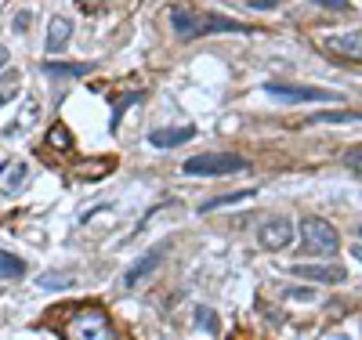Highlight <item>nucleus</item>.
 Instances as JSON below:
<instances>
[{
	"instance_id": "obj_23",
	"label": "nucleus",
	"mask_w": 362,
	"mask_h": 340,
	"mask_svg": "<svg viewBox=\"0 0 362 340\" xmlns=\"http://www.w3.org/2000/svg\"><path fill=\"white\" fill-rule=\"evenodd\" d=\"M312 4H319V8H326V11H341V15H348V11H351L348 0H312Z\"/></svg>"
},
{
	"instance_id": "obj_15",
	"label": "nucleus",
	"mask_w": 362,
	"mask_h": 340,
	"mask_svg": "<svg viewBox=\"0 0 362 340\" xmlns=\"http://www.w3.org/2000/svg\"><path fill=\"white\" fill-rule=\"evenodd\" d=\"M319 123H362V112L351 109H329V112H315L305 119V127H319Z\"/></svg>"
},
{
	"instance_id": "obj_6",
	"label": "nucleus",
	"mask_w": 362,
	"mask_h": 340,
	"mask_svg": "<svg viewBox=\"0 0 362 340\" xmlns=\"http://www.w3.org/2000/svg\"><path fill=\"white\" fill-rule=\"evenodd\" d=\"M163 254H167V242H160V246H153V250H145L131 268H127V275H124V286L127 290H134L141 279H148V275H153L156 268H160V261H163Z\"/></svg>"
},
{
	"instance_id": "obj_14",
	"label": "nucleus",
	"mask_w": 362,
	"mask_h": 340,
	"mask_svg": "<svg viewBox=\"0 0 362 340\" xmlns=\"http://www.w3.org/2000/svg\"><path fill=\"white\" fill-rule=\"evenodd\" d=\"M22 109H25V112H18V116L8 123V127H4V138H15L18 131H29V127L37 123L40 109H37V102H33V98H25V105H22Z\"/></svg>"
},
{
	"instance_id": "obj_19",
	"label": "nucleus",
	"mask_w": 362,
	"mask_h": 340,
	"mask_svg": "<svg viewBox=\"0 0 362 340\" xmlns=\"http://www.w3.org/2000/svg\"><path fill=\"white\" fill-rule=\"evenodd\" d=\"M0 275H8V279H22L25 264H22L15 254H0Z\"/></svg>"
},
{
	"instance_id": "obj_24",
	"label": "nucleus",
	"mask_w": 362,
	"mask_h": 340,
	"mask_svg": "<svg viewBox=\"0 0 362 340\" xmlns=\"http://www.w3.org/2000/svg\"><path fill=\"white\" fill-rule=\"evenodd\" d=\"M29 18H33L29 11H18V15H15V22H11V29H15V33H25V29H29Z\"/></svg>"
},
{
	"instance_id": "obj_5",
	"label": "nucleus",
	"mask_w": 362,
	"mask_h": 340,
	"mask_svg": "<svg viewBox=\"0 0 362 340\" xmlns=\"http://www.w3.org/2000/svg\"><path fill=\"white\" fill-rule=\"evenodd\" d=\"M257 242L264 246V250H272V254L286 250V246L293 242V221L290 218H268L257 228Z\"/></svg>"
},
{
	"instance_id": "obj_27",
	"label": "nucleus",
	"mask_w": 362,
	"mask_h": 340,
	"mask_svg": "<svg viewBox=\"0 0 362 340\" xmlns=\"http://www.w3.org/2000/svg\"><path fill=\"white\" fill-rule=\"evenodd\" d=\"M358 235H362V232H358Z\"/></svg>"
},
{
	"instance_id": "obj_16",
	"label": "nucleus",
	"mask_w": 362,
	"mask_h": 340,
	"mask_svg": "<svg viewBox=\"0 0 362 340\" xmlns=\"http://www.w3.org/2000/svg\"><path fill=\"white\" fill-rule=\"evenodd\" d=\"M112 167H116V160H83L76 167V177L80 181H98V177L112 174Z\"/></svg>"
},
{
	"instance_id": "obj_8",
	"label": "nucleus",
	"mask_w": 362,
	"mask_h": 340,
	"mask_svg": "<svg viewBox=\"0 0 362 340\" xmlns=\"http://www.w3.org/2000/svg\"><path fill=\"white\" fill-rule=\"evenodd\" d=\"M25 184H29V163L25 160H4L0 163V192L18 196Z\"/></svg>"
},
{
	"instance_id": "obj_3",
	"label": "nucleus",
	"mask_w": 362,
	"mask_h": 340,
	"mask_svg": "<svg viewBox=\"0 0 362 340\" xmlns=\"http://www.w3.org/2000/svg\"><path fill=\"white\" fill-rule=\"evenodd\" d=\"M300 232H305V246H308V254L334 257V254L341 250V235L334 232V225L322 221V218H305V221H300Z\"/></svg>"
},
{
	"instance_id": "obj_12",
	"label": "nucleus",
	"mask_w": 362,
	"mask_h": 340,
	"mask_svg": "<svg viewBox=\"0 0 362 340\" xmlns=\"http://www.w3.org/2000/svg\"><path fill=\"white\" fill-rule=\"evenodd\" d=\"M329 51H337L341 58L362 61V29L355 33H341V37H329Z\"/></svg>"
},
{
	"instance_id": "obj_9",
	"label": "nucleus",
	"mask_w": 362,
	"mask_h": 340,
	"mask_svg": "<svg viewBox=\"0 0 362 340\" xmlns=\"http://www.w3.org/2000/svg\"><path fill=\"white\" fill-rule=\"evenodd\" d=\"M73 40V22L69 18H62V15H54L51 22H47V51L51 54H58V51H66V44Z\"/></svg>"
},
{
	"instance_id": "obj_18",
	"label": "nucleus",
	"mask_w": 362,
	"mask_h": 340,
	"mask_svg": "<svg viewBox=\"0 0 362 340\" xmlns=\"http://www.w3.org/2000/svg\"><path fill=\"white\" fill-rule=\"evenodd\" d=\"M250 196H254V189H243V192H228V196H218V199H206V203H203V213L218 210V206H232V203H243V199H250Z\"/></svg>"
},
{
	"instance_id": "obj_26",
	"label": "nucleus",
	"mask_w": 362,
	"mask_h": 340,
	"mask_svg": "<svg viewBox=\"0 0 362 340\" xmlns=\"http://www.w3.org/2000/svg\"><path fill=\"white\" fill-rule=\"evenodd\" d=\"M351 254H355V257L362 261V242H355V246H351Z\"/></svg>"
},
{
	"instance_id": "obj_4",
	"label": "nucleus",
	"mask_w": 362,
	"mask_h": 340,
	"mask_svg": "<svg viewBox=\"0 0 362 340\" xmlns=\"http://www.w3.org/2000/svg\"><path fill=\"white\" fill-rule=\"evenodd\" d=\"M264 95L283 98L290 105H297V102H341L337 90H326V87H290V83H276V80L264 83Z\"/></svg>"
},
{
	"instance_id": "obj_7",
	"label": "nucleus",
	"mask_w": 362,
	"mask_h": 340,
	"mask_svg": "<svg viewBox=\"0 0 362 340\" xmlns=\"http://www.w3.org/2000/svg\"><path fill=\"white\" fill-rule=\"evenodd\" d=\"M297 279H308V283H322V286H337L348 279V271L341 264H293L290 268Z\"/></svg>"
},
{
	"instance_id": "obj_25",
	"label": "nucleus",
	"mask_w": 362,
	"mask_h": 340,
	"mask_svg": "<svg viewBox=\"0 0 362 340\" xmlns=\"http://www.w3.org/2000/svg\"><path fill=\"white\" fill-rule=\"evenodd\" d=\"M8 61H11V51H8L4 44H0V73H4V69H8Z\"/></svg>"
},
{
	"instance_id": "obj_17",
	"label": "nucleus",
	"mask_w": 362,
	"mask_h": 340,
	"mask_svg": "<svg viewBox=\"0 0 362 340\" xmlns=\"http://www.w3.org/2000/svg\"><path fill=\"white\" fill-rule=\"evenodd\" d=\"M141 98V90H131V95H124V98H116V105H112V116H109V131H119V119H124V112L134 105Z\"/></svg>"
},
{
	"instance_id": "obj_21",
	"label": "nucleus",
	"mask_w": 362,
	"mask_h": 340,
	"mask_svg": "<svg viewBox=\"0 0 362 340\" xmlns=\"http://www.w3.org/2000/svg\"><path fill=\"white\" fill-rule=\"evenodd\" d=\"M40 286L44 290H66L69 286V271H44L40 275Z\"/></svg>"
},
{
	"instance_id": "obj_20",
	"label": "nucleus",
	"mask_w": 362,
	"mask_h": 340,
	"mask_svg": "<svg viewBox=\"0 0 362 340\" xmlns=\"http://www.w3.org/2000/svg\"><path fill=\"white\" fill-rule=\"evenodd\" d=\"M47 141L54 145V148H73V138H69V127H66V123H54V127H51V134H47Z\"/></svg>"
},
{
	"instance_id": "obj_11",
	"label": "nucleus",
	"mask_w": 362,
	"mask_h": 340,
	"mask_svg": "<svg viewBox=\"0 0 362 340\" xmlns=\"http://www.w3.org/2000/svg\"><path fill=\"white\" fill-rule=\"evenodd\" d=\"M189 138H196L192 123H189V127H167V131H153V134H148V141H153L156 148H177V145H185Z\"/></svg>"
},
{
	"instance_id": "obj_1",
	"label": "nucleus",
	"mask_w": 362,
	"mask_h": 340,
	"mask_svg": "<svg viewBox=\"0 0 362 340\" xmlns=\"http://www.w3.org/2000/svg\"><path fill=\"white\" fill-rule=\"evenodd\" d=\"M69 319L62 322V340H116L112 322L102 307L87 304V307H69Z\"/></svg>"
},
{
	"instance_id": "obj_13",
	"label": "nucleus",
	"mask_w": 362,
	"mask_h": 340,
	"mask_svg": "<svg viewBox=\"0 0 362 340\" xmlns=\"http://www.w3.org/2000/svg\"><path fill=\"white\" fill-rule=\"evenodd\" d=\"M44 73L47 76H90V73H95V66H90V61H44Z\"/></svg>"
},
{
	"instance_id": "obj_2",
	"label": "nucleus",
	"mask_w": 362,
	"mask_h": 340,
	"mask_svg": "<svg viewBox=\"0 0 362 340\" xmlns=\"http://www.w3.org/2000/svg\"><path fill=\"white\" fill-rule=\"evenodd\" d=\"M247 160L235 152H199V156L181 163V174L189 177H225V174H243Z\"/></svg>"
},
{
	"instance_id": "obj_22",
	"label": "nucleus",
	"mask_w": 362,
	"mask_h": 340,
	"mask_svg": "<svg viewBox=\"0 0 362 340\" xmlns=\"http://www.w3.org/2000/svg\"><path fill=\"white\" fill-rule=\"evenodd\" d=\"M341 163L362 174V145H351V148H344V156H341Z\"/></svg>"
},
{
	"instance_id": "obj_10",
	"label": "nucleus",
	"mask_w": 362,
	"mask_h": 340,
	"mask_svg": "<svg viewBox=\"0 0 362 340\" xmlns=\"http://www.w3.org/2000/svg\"><path fill=\"white\" fill-rule=\"evenodd\" d=\"M199 22H203V15H199V11H189V8H170V25H174V33H177L181 40L199 37Z\"/></svg>"
}]
</instances>
